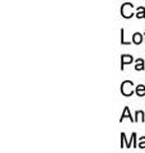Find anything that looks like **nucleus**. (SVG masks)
<instances>
[{
    "label": "nucleus",
    "instance_id": "nucleus-1",
    "mask_svg": "<svg viewBox=\"0 0 145 153\" xmlns=\"http://www.w3.org/2000/svg\"><path fill=\"white\" fill-rule=\"evenodd\" d=\"M132 87H134V83L131 80H125V82H122V84H121V93L124 96H126V97H129V96H131L134 93Z\"/></svg>",
    "mask_w": 145,
    "mask_h": 153
},
{
    "label": "nucleus",
    "instance_id": "nucleus-2",
    "mask_svg": "<svg viewBox=\"0 0 145 153\" xmlns=\"http://www.w3.org/2000/svg\"><path fill=\"white\" fill-rule=\"evenodd\" d=\"M121 14L124 18H131L134 16V7L130 3H125L121 8Z\"/></svg>",
    "mask_w": 145,
    "mask_h": 153
},
{
    "label": "nucleus",
    "instance_id": "nucleus-3",
    "mask_svg": "<svg viewBox=\"0 0 145 153\" xmlns=\"http://www.w3.org/2000/svg\"><path fill=\"white\" fill-rule=\"evenodd\" d=\"M132 60H134L132 56H130V55H122V59H121V69L124 70V66L126 65V64L132 63Z\"/></svg>",
    "mask_w": 145,
    "mask_h": 153
},
{
    "label": "nucleus",
    "instance_id": "nucleus-4",
    "mask_svg": "<svg viewBox=\"0 0 145 153\" xmlns=\"http://www.w3.org/2000/svg\"><path fill=\"white\" fill-rule=\"evenodd\" d=\"M132 42L135 45H140L143 42V35L141 33H139V32H136V33H134L132 35Z\"/></svg>",
    "mask_w": 145,
    "mask_h": 153
},
{
    "label": "nucleus",
    "instance_id": "nucleus-5",
    "mask_svg": "<svg viewBox=\"0 0 145 153\" xmlns=\"http://www.w3.org/2000/svg\"><path fill=\"white\" fill-rule=\"evenodd\" d=\"M125 117H129L130 120L135 123V119H132V116H131V115H130V110H129V107H125V110H124L122 115H121V119H120V121H122Z\"/></svg>",
    "mask_w": 145,
    "mask_h": 153
},
{
    "label": "nucleus",
    "instance_id": "nucleus-6",
    "mask_svg": "<svg viewBox=\"0 0 145 153\" xmlns=\"http://www.w3.org/2000/svg\"><path fill=\"white\" fill-rule=\"evenodd\" d=\"M136 94L139 96V97H144L145 96V85H143V84H139L138 87H136Z\"/></svg>",
    "mask_w": 145,
    "mask_h": 153
},
{
    "label": "nucleus",
    "instance_id": "nucleus-7",
    "mask_svg": "<svg viewBox=\"0 0 145 153\" xmlns=\"http://www.w3.org/2000/svg\"><path fill=\"white\" fill-rule=\"evenodd\" d=\"M135 69H136L138 71L145 69V65H144V60H143V59H138V60H136V65H135Z\"/></svg>",
    "mask_w": 145,
    "mask_h": 153
},
{
    "label": "nucleus",
    "instance_id": "nucleus-8",
    "mask_svg": "<svg viewBox=\"0 0 145 153\" xmlns=\"http://www.w3.org/2000/svg\"><path fill=\"white\" fill-rule=\"evenodd\" d=\"M136 17H138V18H145V8H143V7H139V8H138Z\"/></svg>",
    "mask_w": 145,
    "mask_h": 153
},
{
    "label": "nucleus",
    "instance_id": "nucleus-9",
    "mask_svg": "<svg viewBox=\"0 0 145 153\" xmlns=\"http://www.w3.org/2000/svg\"><path fill=\"white\" fill-rule=\"evenodd\" d=\"M135 116H136V119H135V123L136 121H144L145 119H144V112L143 111H136V114H135Z\"/></svg>",
    "mask_w": 145,
    "mask_h": 153
},
{
    "label": "nucleus",
    "instance_id": "nucleus-10",
    "mask_svg": "<svg viewBox=\"0 0 145 153\" xmlns=\"http://www.w3.org/2000/svg\"><path fill=\"white\" fill-rule=\"evenodd\" d=\"M121 44H122V45H130V44H131V42H127V41H125L124 30H121Z\"/></svg>",
    "mask_w": 145,
    "mask_h": 153
},
{
    "label": "nucleus",
    "instance_id": "nucleus-11",
    "mask_svg": "<svg viewBox=\"0 0 145 153\" xmlns=\"http://www.w3.org/2000/svg\"><path fill=\"white\" fill-rule=\"evenodd\" d=\"M138 147H139V148H141V149H144V148H145V137L140 138V142H139Z\"/></svg>",
    "mask_w": 145,
    "mask_h": 153
},
{
    "label": "nucleus",
    "instance_id": "nucleus-12",
    "mask_svg": "<svg viewBox=\"0 0 145 153\" xmlns=\"http://www.w3.org/2000/svg\"><path fill=\"white\" fill-rule=\"evenodd\" d=\"M144 35H145V33H144ZM144 37H145V36H144Z\"/></svg>",
    "mask_w": 145,
    "mask_h": 153
}]
</instances>
